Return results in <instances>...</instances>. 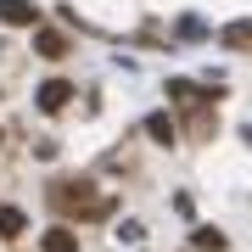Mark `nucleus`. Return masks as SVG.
<instances>
[{
  "mask_svg": "<svg viewBox=\"0 0 252 252\" xmlns=\"http://www.w3.org/2000/svg\"><path fill=\"white\" fill-rule=\"evenodd\" d=\"M34 101H39V112H62L67 101H73V84H67V79H45Z\"/></svg>",
  "mask_w": 252,
  "mask_h": 252,
  "instance_id": "nucleus-1",
  "label": "nucleus"
},
{
  "mask_svg": "<svg viewBox=\"0 0 252 252\" xmlns=\"http://www.w3.org/2000/svg\"><path fill=\"white\" fill-rule=\"evenodd\" d=\"M34 17H39L34 0H0V23H17L23 28V23H34Z\"/></svg>",
  "mask_w": 252,
  "mask_h": 252,
  "instance_id": "nucleus-2",
  "label": "nucleus"
},
{
  "mask_svg": "<svg viewBox=\"0 0 252 252\" xmlns=\"http://www.w3.org/2000/svg\"><path fill=\"white\" fill-rule=\"evenodd\" d=\"M34 51H39V56H51V62H56V56H67V34H56V28H45V34L34 39Z\"/></svg>",
  "mask_w": 252,
  "mask_h": 252,
  "instance_id": "nucleus-3",
  "label": "nucleus"
},
{
  "mask_svg": "<svg viewBox=\"0 0 252 252\" xmlns=\"http://www.w3.org/2000/svg\"><path fill=\"white\" fill-rule=\"evenodd\" d=\"M39 247H45V252H79V235L56 224V230H45V241H39Z\"/></svg>",
  "mask_w": 252,
  "mask_h": 252,
  "instance_id": "nucleus-4",
  "label": "nucleus"
},
{
  "mask_svg": "<svg viewBox=\"0 0 252 252\" xmlns=\"http://www.w3.org/2000/svg\"><path fill=\"white\" fill-rule=\"evenodd\" d=\"M224 45H235V51L252 45V17H241V23H230V28H224Z\"/></svg>",
  "mask_w": 252,
  "mask_h": 252,
  "instance_id": "nucleus-5",
  "label": "nucleus"
},
{
  "mask_svg": "<svg viewBox=\"0 0 252 252\" xmlns=\"http://www.w3.org/2000/svg\"><path fill=\"white\" fill-rule=\"evenodd\" d=\"M23 207H0V235H23Z\"/></svg>",
  "mask_w": 252,
  "mask_h": 252,
  "instance_id": "nucleus-6",
  "label": "nucleus"
},
{
  "mask_svg": "<svg viewBox=\"0 0 252 252\" xmlns=\"http://www.w3.org/2000/svg\"><path fill=\"white\" fill-rule=\"evenodd\" d=\"M146 129H152V140H162V146L174 140V124H168V118H162V112H157V118H146Z\"/></svg>",
  "mask_w": 252,
  "mask_h": 252,
  "instance_id": "nucleus-7",
  "label": "nucleus"
},
{
  "mask_svg": "<svg viewBox=\"0 0 252 252\" xmlns=\"http://www.w3.org/2000/svg\"><path fill=\"white\" fill-rule=\"evenodd\" d=\"M196 252H224V235L219 230H196Z\"/></svg>",
  "mask_w": 252,
  "mask_h": 252,
  "instance_id": "nucleus-8",
  "label": "nucleus"
}]
</instances>
